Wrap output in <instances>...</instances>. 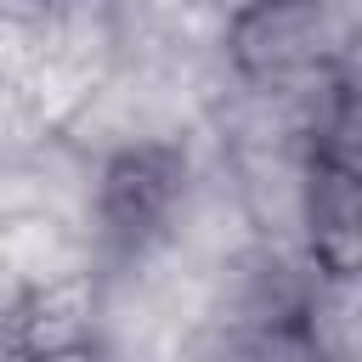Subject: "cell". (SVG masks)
Instances as JSON below:
<instances>
[{
  "label": "cell",
  "mask_w": 362,
  "mask_h": 362,
  "mask_svg": "<svg viewBox=\"0 0 362 362\" xmlns=\"http://www.w3.org/2000/svg\"><path fill=\"white\" fill-rule=\"evenodd\" d=\"M356 6H249L232 11L226 28V62L243 79H294L311 68H351L356 57Z\"/></svg>",
  "instance_id": "cell-1"
},
{
  "label": "cell",
  "mask_w": 362,
  "mask_h": 362,
  "mask_svg": "<svg viewBox=\"0 0 362 362\" xmlns=\"http://www.w3.org/2000/svg\"><path fill=\"white\" fill-rule=\"evenodd\" d=\"M96 311H102L96 272L28 288L23 317H17V345H28L34 356H62V351L96 345Z\"/></svg>",
  "instance_id": "cell-2"
},
{
  "label": "cell",
  "mask_w": 362,
  "mask_h": 362,
  "mask_svg": "<svg viewBox=\"0 0 362 362\" xmlns=\"http://www.w3.org/2000/svg\"><path fill=\"white\" fill-rule=\"evenodd\" d=\"M226 362H322L300 328H272V334H232Z\"/></svg>",
  "instance_id": "cell-3"
},
{
  "label": "cell",
  "mask_w": 362,
  "mask_h": 362,
  "mask_svg": "<svg viewBox=\"0 0 362 362\" xmlns=\"http://www.w3.org/2000/svg\"><path fill=\"white\" fill-rule=\"evenodd\" d=\"M0 362H45V356H34V351L17 345V339H0Z\"/></svg>",
  "instance_id": "cell-4"
},
{
  "label": "cell",
  "mask_w": 362,
  "mask_h": 362,
  "mask_svg": "<svg viewBox=\"0 0 362 362\" xmlns=\"http://www.w3.org/2000/svg\"><path fill=\"white\" fill-rule=\"evenodd\" d=\"M45 362H107L96 345H79V351H62V356H45Z\"/></svg>",
  "instance_id": "cell-5"
}]
</instances>
